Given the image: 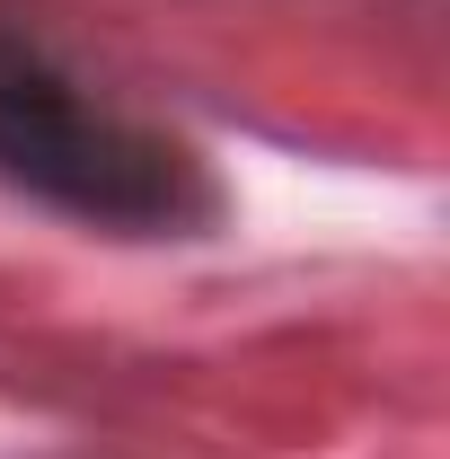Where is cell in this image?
I'll return each instance as SVG.
<instances>
[{
    "label": "cell",
    "mask_w": 450,
    "mask_h": 459,
    "mask_svg": "<svg viewBox=\"0 0 450 459\" xmlns=\"http://www.w3.org/2000/svg\"><path fill=\"white\" fill-rule=\"evenodd\" d=\"M0 177L107 230H186L212 204L186 151L89 107L62 71L18 45H0Z\"/></svg>",
    "instance_id": "cell-1"
}]
</instances>
